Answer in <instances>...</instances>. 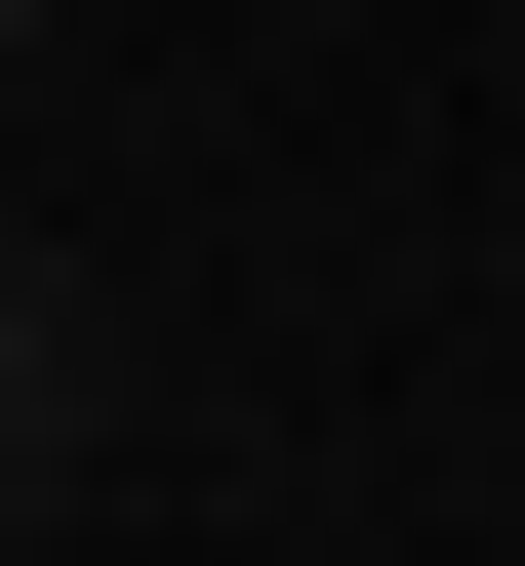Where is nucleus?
Returning <instances> with one entry per match:
<instances>
[{
    "mask_svg": "<svg viewBox=\"0 0 525 566\" xmlns=\"http://www.w3.org/2000/svg\"><path fill=\"white\" fill-rule=\"evenodd\" d=\"M0 365H41V324H0Z\"/></svg>",
    "mask_w": 525,
    "mask_h": 566,
    "instance_id": "f257e3e1",
    "label": "nucleus"
},
{
    "mask_svg": "<svg viewBox=\"0 0 525 566\" xmlns=\"http://www.w3.org/2000/svg\"><path fill=\"white\" fill-rule=\"evenodd\" d=\"M0 41H41V0H0Z\"/></svg>",
    "mask_w": 525,
    "mask_h": 566,
    "instance_id": "f03ea898",
    "label": "nucleus"
}]
</instances>
